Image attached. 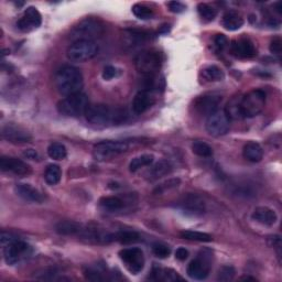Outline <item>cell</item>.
<instances>
[{
  "label": "cell",
  "mask_w": 282,
  "mask_h": 282,
  "mask_svg": "<svg viewBox=\"0 0 282 282\" xmlns=\"http://www.w3.org/2000/svg\"><path fill=\"white\" fill-rule=\"evenodd\" d=\"M84 85L82 72L72 65H64L55 75V86L61 95L70 96L81 93Z\"/></svg>",
  "instance_id": "1"
},
{
  "label": "cell",
  "mask_w": 282,
  "mask_h": 282,
  "mask_svg": "<svg viewBox=\"0 0 282 282\" xmlns=\"http://www.w3.org/2000/svg\"><path fill=\"white\" fill-rule=\"evenodd\" d=\"M85 117L89 122L96 126H106L115 122L124 121L126 114L122 111L112 110L105 104L90 105L89 110L86 111Z\"/></svg>",
  "instance_id": "2"
},
{
  "label": "cell",
  "mask_w": 282,
  "mask_h": 282,
  "mask_svg": "<svg viewBox=\"0 0 282 282\" xmlns=\"http://www.w3.org/2000/svg\"><path fill=\"white\" fill-rule=\"evenodd\" d=\"M90 107L89 97L84 93L67 96L57 104V112L65 117H81Z\"/></svg>",
  "instance_id": "3"
},
{
  "label": "cell",
  "mask_w": 282,
  "mask_h": 282,
  "mask_svg": "<svg viewBox=\"0 0 282 282\" xmlns=\"http://www.w3.org/2000/svg\"><path fill=\"white\" fill-rule=\"evenodd\" d=\"M135 65L137 71L144 77H155L161 69L162 56L154 50L142 51L136 56Z\"/></svg>",
  "instance_id": "4"
},
{
  "label": "cell",
  "mask_w": 282,
  "mask_h": 282,
  "mask_svg": "<svg viewBox=\"0 0 282 282\" xmlns=\"http://www.w3.org/2000/svg\"><path fill=\"white\" fill-rule=\"evenodd\" d=\"M98 53V46L92 40H76L68 49V59L72 62L83 63L94 59Z\"/></svg>",
  "instance_id": "5"
},
{
  "label": "cell",
  "mask_w": 282,
  "mask_h": 282,
  "mask_svg": "<svg viewBox=\"0 0 282 282\" xmlns=\"http://www.w3.org/2000/svg\"><path fill=\"white\" fill-rule=\"evenodd\" d=\"M266 106V93L254 90L241 98V108L244 118H252L264 111Z\"/></svg>",
  "instance_id": "6"
},
{
  "label": "cell",
  "mask_w": 282,
  "mask_h": 282,
  "mask_svg": "<svg viewBox=\"0 0 282 282\" xmlns=\"http://www.w3.org/2000/svg\"><path fill=\"white\" fill-rule=\"evenodd\" d=\"M128 149L129 144L125 141H103L94 147L93 155L96 160L105 161L126 153Z\"/></svg>",
  "instance_id": "7"
},
{
  "label": "cell",
  "mask_w": 282,
  "mask_h": 282,
  "mask_svg": "<svg viewBox=\"0 0 282 282\" xmlns=\"http://www.w3.org/2000/svg\"><path fill=\"white\" fill-rule=\"evenodd\" d=\"M205 128L207 133L213 137L224 136L228 133L230 128V119L227 117L225 111L218 110L208 116Z\"/></svg>",
  "instance_id": "8"
},
{
  "label": "cell",
  "mask_w": 282,
  "mask_h": 282,
  "mask_svg": "<svg viewBox=\"0 0 282 282\" xmlns=\"http://www.w3.org/2000/svg\"><path fill=\"white\" fill-rule=\"evenodd\" d=\"M30 252V245L24 241L14 240L8 245L4 246V257L6 263L10 266L20 263L21 260L27 258V256H29Z\"/></svg>",
  "instance_id": "9"
},
{
  "label": "cell",
  "mask_w": 282,
  "mask_h": 282,
  "mask_svg": "<svg viewBox=\"0 0 282 282\" xmlns=\"http://www.w3.org/2000/svg\"><path fill=\"white\" fill-rule=\"evenodd\" d=\"M103 34V26L98 21L88 19L82 21L77 27L74 28L72 32V37L76 40H92L94 38L100 37Z\"/></svg>",
  "instance_id": "10"
},
{
  "label": "cell",
  "mask_w": 282,
  "mask_h": 282,
  "mask_svg": "<svg viewBox=\"0 0 282 282\" xmlns=\"http://www.w3.org/2000/svg\"><path fill=\"white\" fill-rule=\"evenodd\" d=\"M120 259L124 262L128 270L134 274L139 273L144 267L143 252L140 248H126L119 252Z\"/></svg>",
  "instance_id": "11"
},
{
  "label": "cell",
  "mask_w": 282,
  "mask_h": 282,
  "mask_svg": "<svg viewBox=\"0 0 282 282\" xmlns=\"http://www.w3.org/2000/svg\"><path fill=\"white\" fill-rule=\"evenodd\" d=\"M179 207L181 208V211L191 216L203 215L206 211V204L203 198L193 193L187 194L186 197L181 200Z\"/></svg>",
  "instance_id": "12"
},
{
  "label": "cell",
  "mask_w": 282,
  "mask_h": 282,
  "mask_svg": "<svg viewBox=\"0 0 282 282\" xmlns=\"http://www.w3.org/2000/svg\"><path fill=\"white\" fill-rule=\"evenodd\" d=\"M222 102V96L216 93H207L200 96L194 103L197 112L201 115L208 116L219 110V106Z\"/></svg>",
  "instance_id": "13"
},
{
  "label": "cell",
  "mask_w": 282,
  "mask_h": 282,
  "mask_svg": "<svg viewBox=\"0 0 282 282\" xmlns=\"http://www.w3.org/2000/svg\"><path fill=\"white\" fill-rule=\"evenodd\" d=\"M42 24V17L39 10L34 7H28L25 10L24 16L18 21V29L24 32H30L38 29Z\"/></svg>",
  "instance_id": "14"
},
{
  "label": "cell",
  "mask_w": 282,
  "mask_h": 282,
  "mask_svg": "<svg viewBox=\"0 0 282 282\" xmlns=\"http://www.w3.org/2000/svg\"><path fill=\"white\" fill-rule=\"evenodd\" d=\"M0 169L4 172H11L17 176H28L31 172V168L25 161L6 156L0 158Z\"/></svg>",
  "instance_id": "15"
},
{
  "label": "cell",
  "mask_w": 282,
  "mask_h": 282,
  "mask_svg": "<svg viewBox=\"0 0 282 282\" xmlns=\"http://www.w3.org/2000/svg\"><path fill=\"white\" fill-rule=\"evenodd\" d=\"M209 270H211V265L209 260L204 256H200L197 259L192 260L190 265L187 266V274L189 277L195 280H204L208 277Z\"/></svg>",
  "instance_id": "16"
},
{
  "label": "cell",
  "mask_w": 282,
  "mask_h": 282,
  "mask_svg": "<svg viewBox=\"0 0 282 282\" xmlns=\"http://www.w3.org/2000/svg\"><path fill=\"white\" fill-rule=\"evenodd\" d=\"M231 54L238 59H251L257 54L255 45L249 39L242 38L231 42L230 46Z\"/></svg>",
  "instance_id": "17"
},
{
  "label": "cell",
  "mask_w": 282,
  "mask_h": 282,
  "mask_svg": "<svg viewBox=\"0 0 282 282\" xmlns=\"http://www.w3.org/2000/svg\"><path fill=\"white\" fill-rule=\"evenodd\" d=\"M3 138L11 143H26L30 142L32 137L23 128L14 125H6L3 128Z\"/></svg>",
  "instance_id": "18"
},
{
  "label": "cell",
  "mask_w": 282,
  "mask_h": 282,
  "mask_svg": "<svg viewBox=\"0 0 282 282\" xmlns=\"http://www.w3.org/2000/svg\"><path fill=\"white\" fill-rule=\"evenodd\" d=\"M153 104H154V97L151 95V91L140 90L136 94L132 106H133V111L136 115H141L144 112H147Z\"/></svg>",
  "instance_id": "19"
},
{
  "label": "cell",
  "mask_w": 282,
  "mask_h": 282,
  "mask_svg": "<svg viewBox=\"0 0 282 282\" xmlns=\"http://www.w3.org/2000/svg\"><path fill=\"white\" fill-rule=\"evenodd\" d=\"M251 218L254 221L263 224L266 226H272L278 221L277 213L273 209L267 207V206H258L255 208V211L252 212Z\"/></svg>",
  "instance_id": "20"
},
{
  "label": "cell",
  "mask_w": 282,
  "mask_h": 282,
  "mask_svg": "<svg viewBox=\"0 0 282 282\" xmlns=\"http://www.w3.org/2000/svg\"><path fill=\"white\" fill-rule=\"evenodd\" d=\"M18 197H20L23 200L27 202H32V203H41L43 201L42 194L33 187L31 184L27 183H19L14 187Z\"/></svg>",
  "instance_id": "21"
},
{
  "label": "cell",
  "mask_w": 282,
  "mask_h": 282,
  "mask_svg": "<svg viewBox=\"0 0 282 282\" xmlns=\"http://www.w3.org/2000/svg\"><path fill=\"white\" fill-rule=\"evenodd\" d=\"M244 23L245 21L242 14L235 10L227 11L223 17V27L228 31L238 30L244 26Z\"/></svg>",
  "instance_id": "22"
},
{
  "label": "cell",
  "mask_w": 282,
  "mask_h": 282,
  "mask_svg": "<svg viewBox=\"0 0 282 282\" xmlns=\"http://www.w3.org/2000/svg\"><path fill=\"white\" fill-rule=\"evenodd\" d=\"M243 155L245 159H247L250 162H259L264 158V149L256 141H249L245 144Z\"/></svg>",
  "instance_id": "23"
},
{
  "label": "cell",
  "mask_w": 282,
  "mask_h": 282,
  "mask_svg": "<svg viewBox=\"0 0 282 282\" xmlns=\"http://www.w3.org/2000/svg\"><path fill=\"white\" fill-rule=\"evenodd\" d=\"M83 225L76 222H72V221H65V222H60L59 224H56L55 230L57 233L61 235H68V236H78L79 233L82 231Z\"/></svg>",
  "instance_id": "24"
},
{
  "label": "cell",
  "mask_w": 282,
  "mask_h": 282,
  "mask_svg": "<svg viewBox=\"0 0 282 282\" xmlns=\"http://www.w3.org/2000/svg\"><path fill=\"white\" fill-rule=\"evenodd\" d=\"M172 168L173 167H172V164H171L170 161H168V160H160V161L157 162L154 165L153 169L150 170L149 175H148L149 176L148 179L150 181H156L158 179H160V178H162L164 176L169 175V173H171Z\"/></svg>",
  "instance_id": "25"
},
{
  "label": "cell",
  "mask_w": 282,
  "mask_h": 282,
  "mask_svg": "<svg viewBox=\"0 0 282 282\" xmlns=\"http://www.w3.org/2000/svg\"><path fill=\"white\" fill-rule=\"evenodd\" d=\"M99 205L108 212H118L125 206L124 201L118 197H104L99 200Z\"/></svg>",
  "instance_id": "26"
},
{
  "label": "cell",
  "mask_w": 282,
  "mask_h": 282,
  "mask_svg": "<svg viewBox=\"0 0 282 282\" xmlns=\"http://www.w3.org/2000/svg\"><path fill=\"white\" fill-rule=\"evenodd\" d=\"M153 276L157 281L175 282L178 280H182V278L179 276L177 271L167 268H157V267L153 270Z\"/></svg>",
  "instance_id": "27"
},
{
  "label": "cell",
  "mask_w": 282,
  "mask_h": 282,
  "mask_svg": "<svg viewBox=\"0 0 282 282\" xmlns=\"http://www.w3.org/2000/svg\"><path fill=\"white\" fill-rule=\"evenodd\" d=\"M225 113L229 119H234V120L243 119L244 116H243V112L241 108V98L235 97L231 99L226 106Z\"/></svg>",
  "instance_id": "28"
},
{
  "label": "cell",
  "mask_w": 282,
  "mask_h": 282,
  "mask_svg": "<svg viewBox=\"0 0 282 282\" xmlns=\"http://www.w3.org/2000/svg\"><path fill=\"white\" fill-rule=\"evenodd\" d=\"M155 161V157L153 155H141L139 157L134 158L129 164L130 172H137L143 167L151 165Z\"/></svg>",
  "instance_id": "29"
},
{
  "label": "cell",
  "mask_w": 282,
  "mask_h": 282,
  "mask_svg": "<svg viewBox=\"0 0 282 282\" xmlns=\"http://www.w3.org/2000/svg\"><path fill=\"white\" fill-rule=\"evenodd\" d=\"M202 75H203V78L206 79L207 82H220L225 77L222 69L216 67V65H209V67L203 69Z\"/></svg>",
  "instance_id": "30"
},
{
  "label": "cell",
  "mask_w": 282,
  "mask_h": 282,
  "mask_svg": "<svg viewBox=\"0 0 282 282\" xmlns=\"http://www.w3.org/2000/svg\"><path fill=\"white\" fill-rule=\"evenodd\" d=\"M62 170L57 164H50L45 173V180L49 185H55L61 181Z\"/></svg>",
  "instance_id": "31"
},
{
  "label": "cell",
  "mask_w": 282,
  "mask_h": 282,
  "mask_svg": "<svg viewBox=\"0 0 282 282\" xmlns=\"http://www.w3.org/2000/svg\"><path fill=\"white\" fill-rule=\"evenodd\" d=\"M115 241L119 242L120 244L124 245H130V244H136L141 241L140 235L136 231L132 230H125V231H119V233L115 234Z\"/></svg>",
  "instance_id": "32"
},
{
  "label": "cell",
  "mask_w": 282,
  "mask_h": 282,
  "mask_svg": "<svg viewBox=\"0 0 282 282\" xmlns=\"http://www.w3.org/2000/svg\"><path fill=\"white\" fill-rule=\"evenodd\" d=\"M180 236L183 240L187 241H194V242H202V243H209L213 241L211 235L206 233H201V231H194V230H184L180 234Z\"/></svg>",
  "instance_id": "33"
},
{
  "label": "cell",
  "mask_w": 282,
  "mask_h": 282,
  "mask_svg": "<svg viewBox=\"0 0 282 282\" xmlns=\"http://www.w3.org/2000/svg\"><path fill=\"white\" fill-rule=\"evenodd\" d=\"M48 155L53 160H63L68 155V151L64 144L60 142H53L48 148Z\"/></svg>",
  "instance_id": "34"
},
{
  "label": "cell",
  "mask_w": 282,
  "mask_h": 282,
  "mask_svg": "<svg viewBox=\"0 0 282 282\" xmlns=\"http://www.w3.org/2000/svg\"><path fill=\"white\" fill-rule=\"evenodd\" d=\"M192 151L194 155L202 158H209L213 156L212 147L204 141H195L192 144Z\"/></svg>",
  "instance_id": "35"
},
{
  "label": "cell",
  "mask_w": 282,
  "mask_h": 282,
  "mask_svg": "<svg viewBox=\"0 0 282 282\" xmlns=\"http://www.w3.org/2000/svg\"><path fill=\"white\" fill-rule=\"evenodd\" d=\"M198 11L200 17L205 21H213L216 16H218V10H216L213 6L208 4H200L198 6Z\"/></svg>",
  "instance_id": "36"
},
{
  "label": "cell",
  "mask_w": 282,
  "mask_h": 282,
  "mask_svg": "<svg viewBox=\"0 0 282 282\" xmlns=\"http://www.w3.org/2000/svg\"><path fill=\"white\" fill-rule=\"evenodd\" d=\"M133 13L137 18L141 19V20L151 19L155 14L154 10L151 9L150 7H148L147 5H143V4H136L133 7Z\"/></svg>",
  "instance_id": "37"
},
{
  "label": "cell",
  "mask_w": 282,
  "mask_h": 282,
  "mask_svg": "<svg viewBox=\"0 0 282 282\" xmlns=\"http://www.w3.org/2000/svg\"><path fill=\"white\" fill-rule=\"evenodd\" d=\"M235 268L231 266H223L219 270L218 280L220 281H231L235 277Z\"/></svg>",
  "instance_id": "38"
},
{
  "label": "cell",
  "mask_w": 282,
  "mask_h": 282,
  "mask_svg": "<svg viewBox=\"0 0 282 282\" xmlns=\"http://www.w3.org/2000/svg\"><path fill=\"white\" fill-rule=\"evenodd\" d=\"M181 183L180 179H170L168 181H164L163 183L159 184L156 190H155V193H162V192H165L167 190H171V189H175V187L179 186Z\"/></svg>",
  "instance_id": "39"
},
{
  "label": "cell",
  "mask_w": 282,
  "mask_h": 282,
  "mask_svg": "<svg viewBox=\"0 0 282 282\" xmlns=\"http://www.w3.org/2000/svg\"><path fill=\"white\" fill-rule=\"evenodd\" d=\"M153 252L155 254V256H157L158 258L164 259V258L170 256L171 250L168 246H165L163 244H155L153 246Z\"/></svg>",
  "instance_id": "40"
},
{
  "label": "cell",
  "mask_w": 282,
  "mask_h": 282,
  "mask_svg": "<svg viewBox=\"0 0 282 282\" xmlns=\"http://www.w3.org/2000/svg\"><path fill=\"white\" fill-rule=\"evenodd\" d=\"M84 274L86 279L91 281H103L104 277L102 276V272L95 268H88L84 271Z\"/></svg>",
  "instance_id": "41"
},
{
  "label": "cell",
  "mask_w": 282,
  "mask_h": 282,
  "mask_svg": "<svg viewBox=\"0 0 282 282\" xmlns=\"http://www.w3.org/2000/svg\"><path fill=\"white\" fill-rule=\"evenodd\" d=\"M270 52L274 55H280L282 52V41L280 38L273 39L270 43Z\"/></svg>",
  "instance_id": "42"
},
{
  "label": "cell",
  "mask_w": 282,
  "mask_h": 282,
  "mask_svg": "<svg viewBox=\"0 0 282 282\" xmlns=\"http://www.w3.org/2000/svg\"><path fill=\"white\" fill-rule=\"evenodd\" d=\"M116 75H117V70L113 65H107L103 71V78L106 81H111Z\"/></svg>",
  "instance_id": "43"
},
{
  "label": "cell",
  "mask_w": 282,
  "mask_h": 282,
  "mask_svg": "<svg viewBox=\"0 0 282 282\" xmlns=\"http://www.w3.org/2000/svg\"><path fill=\"white\" fill-rule=\"evenodd\" d=\"M168 7H169L170 11L175 12V13L183 12L186 8L185 5H183L182 3H180V2H170V3H168Z\"/></svg>",
  "instance_id": "44"
},
{
  "label": "cell",
  "mask_w": 282,
  "mask_h": 282,
  "mask_svg": "<svg viewBox=\"0 0 282 282\" xmlns=\"http://www.w3.org/2000/svg\"><path fill=\"white\" fill-rule=\"evenodd\" d=\"M215 45L220 50L225 49L228 45V39L226 38V35L224 34H218L215 37Z\"/></svg>",
  "instance_id": "45"
},
{
  "label": "cell",
  "mask_w": 282,
  "mask_h": 282,
  "mask_svg": "<svg viewBox=\"0 0 282 282\" xmlns=\"http://www.w3.org/2000/svg\"><path fill=\"white\" fill-rule=\"evenodd\" d=\"M187 257H189V250L183 248V247H180L177 249L176 258L178 260H180V262H184V260L187 259Z\"/></svg>",
  "instance_id": "46"
},
{
  "label": "cell",
  "mask_w": 282,
  "mask_h": 282,
  "mask_svg": "<svg viewBox=\"0 0 282 282\" xmlns=\"http://www.w3.org/2000/svg\"><path fill=\"white\" fill-rule=\"evenodd\" d=\"M267 241H268V245L272 248H280L281 247V238H280V236H277V235L269 236L268 240H267Z\"/></svg>",
  "instance_id": "47"
},
{
  "label": "cell",
  "mask_w": 282,
  "mask_h": 282,
  "mask_svg": "<svg viewBox=\"0 0 282 282\" xmlns=\"http://www.w3.org/2000/svg\"><path fill=\"white\" fill-rule=\"evenodd\" d=\"M14 240H17L16 237H14L13 235L9 234V233H2V237H0V241H2V245L3 246H6V245H8L9 243L13 242Z\"/></svg>",
  "instance_id": "48"
},
{
  "label": "cell",
  "mask_w": 282,
  "mask_h": 282,
  "mask_svg": "<svg viewBox=\"0 0 282 282\" xmlns=\"http://www.w3.org/2000/svg\"><path fill=\"white\" fill-rule=\"evenodd\" d=\"M25 156L28 158V159H32V160H34V159L38 158V154L37 151L33 150V149H29L27 150L25 153Z\"/></svg>",
  "instance_id": "49"
},
{
  "label": "cell",
  "mask_w": 282,
  "mask_h": 282,
  "mask_svg": "<svg viewBox=\"0 0 282 282\" xmlns=\"http://www.w3.org/2000/svg\"><path fill=\"white\" fill-rule=\"evenodd\" d=\"M241 280H251V281H256V278H252V277H243V278H241Z\"/></svg>",
  "instance_id": "50"
}]
</instances>
